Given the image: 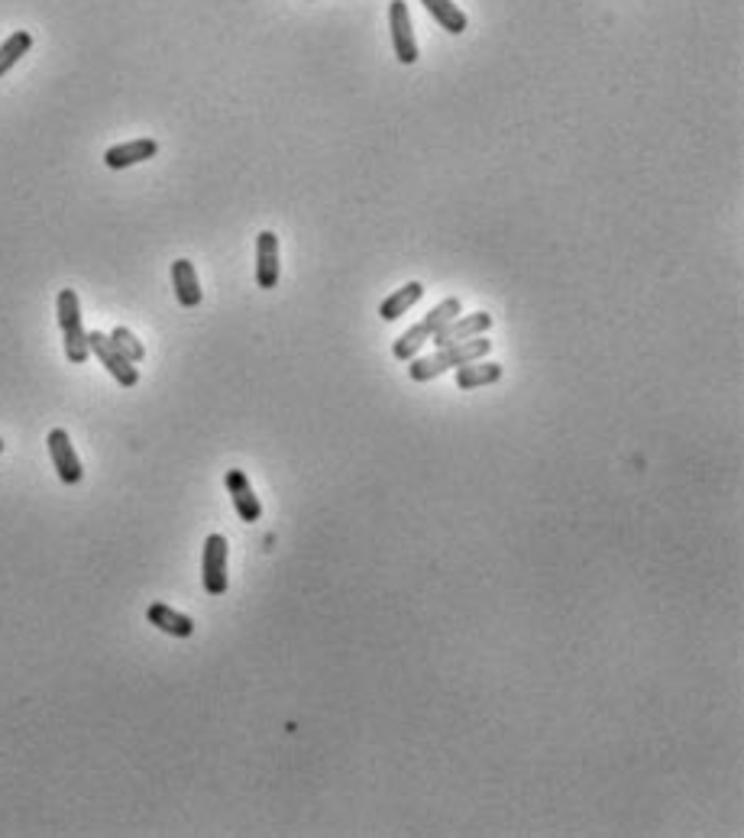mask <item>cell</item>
I'll return each mask as SVG.
<instances>
[{
  "mask_svg": "<svg viewBox=\"0 0 744 838\" xmlns=\"http://www.w3.org/2000/svg\"><path fill=\"white\" fill-rule=\"evenodd\" d=\"M492 350V340L482 337H470L460 343H450V347H440L434 356H411L408 360V376L415 382H431L437 376L450 373V369H460L473 360H486V353Z\"/></svg>",
  "mask_w": 744,
  "mask_h": 838,
  "instance_id": "6da1fadb",
  "label": "cell"
},
{
  "mask_svg": "<svg viewBox=\"0 0 744 838\" xmlns=\"http://www.w3.org/2000/svg\"><path fill=\"white\" fill-rule=\"evenodd\" d=\"M55 311H59V327H62V337H65V356L68 363H88L91 347H88V331L85 324H81V305H78V295L75 288H62L59 301H55Z\"/></svg>",
  "mask_w": 744,
  "mask_h": 838,
  "instance_id": "7a4b0ae2",
  "label": "cell"
},
{
  "mask_svg": "<svg viewBox=\"0 0 744 838\" xmlns=\"http://www.w3.org/2000/svg\"><path fill=\"white\" fill-rule=\"evenodd\" d=\"M88 347H91V353L98 356L101 366L120 382L123 389H133L136 382H140V369H136V363H130L127 356H123V353L114 347V340H110L107 334L91 331V334H88Z\"/></svg>",
  "mask_w": 744,
  "mask_h": 838,
  "instance_id": "3957f363",
  "label": "cell"
},
{
  "mask_svg": "<svg viewBox=\"0 0 744 838\" xmlns=\"http://www.w3.org/2000/svg\"><path fill=\"white\" fill-rule=\"evenodd\" d=\"M227 538L224 534H211L204 541V560H201V576H204V589L208 596H224L227 593Z\"/></svg>",
  "mask_w": 744,
  "mask_h": 838,
  "instance_id": "277c9868",
  "label": "cell"
},
{
  "mask_svg": "<svg viewBox=\"0 0 744 838\" xmlns=\"http://www.w3.org/2000/svg\"><path fill=\"white\" fill-rule=\"evenodd\" d=\"M389 30H392V46H395V59L402 65H415L418 62V39L415 30H411V13L405 0H392L389 4Z\"/></svg>",
  "mask_w": 744,
  "mask_h": 838,
  "instance_id": "5b68a950",
  "label": "cell"
},
{
  "mask_svg": "<svg viewBox=\"0 0 744 838\" xmlns=\"http://www.w3.org/2000/svg\"><path fill=\"white\" fill-rule=\"evenodd\" d=\"M46 444H49L52 466H55V473H59L62 483L65 486H78L81 476H85V470H81V460H78V453L72 447V437H68V431L52 428L49 437H46Z\"/></svg>",
  "mask_w": 744,
  "mask_h": 838,
  "instance_id": "8992f818",
  "label": "cell"
},
{
  "mask_svg": "<svg viewBox=\"0 0 744 838\" xmlns=\"http://www.w3.org/2000/svg\"><path fill=\"white\" fill-rule=\"evenodd\" d=\"M282 276V263H279V237L272 230H263L256 237V285L259 288H275Z\"/></svg>",
  "mask_w": 744,
  "mask_h": 838,
  "instance_id": "52a82bcc",
  "label": "cell"
},
{
  "mask_svg": "<svg viewBox=\"0 0 744 838\" xmlns=\"http://www.w3.org/2000/svg\"><path fill=\"white\" fill-rule=\"evenodd\" d=\"M492 327V314L486 311H476V314H466V318H453L450 324H444L440 331L431 337V343L440 347H450V343H460V340H470V337H482Z\"/></svg>",
  "mask_w": 744,
  "mask_h": 838,
  "instance_id": "ba28073f",
  "label": "cell"
},
{
  "mask_svg": "<svg viewBox=\"0 0 744 838\" xmlns=\"http://www.w3.org/2000/svg\"><path fill=\"white\" fill-rule=\"evenodd\" d=\"M224 483H227V492H230L233 508H237L240 521H246V525H253V521L263 518V502L256 499V492H253V486H250V476H246L243 470H230Z\"/></svg>",
  "mask_w": 744,
  "mask_h": 838,
  "instance_id": "9c48e42d",
  "label": "cell"
},
{
  "mask_svg": "<svg viewBox=\"0 0 744 838\" xmlns=\"http://www.w3.org/2000/svg\"><path fill=\"white\" fill-rule=\"evenodd\" d=\"M159 153V143L143 136V140H130V143H120V146H110L104 153V166L107 169H130V166H140V162L153 159Z\"/></svg>",
  "mask_w": 744,
  "mask_h": 838,
  "instance_id": "30bf717a",
  "label": "cell"
},
{
  "mask_svg": "<svg viewBox=\"0 0 744 838\" xmlns=\"http://www.w3.org/2000/svg\"><path fill=\"white\" fill-rule=\"evenodd\" d=\"M172 288H175V298L182 308H198L201 305V282H198V272L195 266L188 263V259H175L172 263Z\"/></svg>",
  "mask_w": 744,
  "mask_h": 838,
  "instance_id": "8fae6325",
  "label": "cell"
},
{
  "mask_svg": "<svg viewBox=\"0 0 744 838\" xmlns=\"http://www.w3.org/2000/svg\"><path fill=\"white\" fill-rule=\"evenodd\" d=\"M146 618H149V625H156L159 631H165V635H172V638L195 635V622H191L188 615L175 612L172 606H165V602H153V606L146 609Z\"/></svg>",
  "mask_w": 744,
  "mask_h": 838,
  "instance_id": "7c38bea8",
  "label": "cell"
},
{
  "mask_svg": "<svg viewBox=\"0 0 744 838\" xmlns=\"http://www.w3.org/2000/svg\"><path fill=\"white\" fill-rule=\"evenodd\" d=\"M502 363H492V360H473V363H466L457 369V389L463 392H470V389H479V386H492V382H499L502 379Z\"/></svg>",
  "mask_w": 744,
  "mask_h": 838,
  "instance_id": "4fadbf2b",
  "label": "cell"
},
{
  "mask_svg": "<svg viewBox=\"0 0 744 838\" xmlns=\"http://www.w3.org/2000/svg\"><path fill=\"white\" fill-rule=\"evenodd\" d=\"M421 298H424V285L421 282H405L402 288H395V292L379 305L382 321H398L405 311L415 308Z\"/></svg>",
  "mask_w": 744,
  "mask_h": 838,
  "instance_id": "5bb4252c",
  "label": "cell"
},
{
  "mask_svg": "<svg viewBox=\"0 0 744 838\" xmlns=\"http://www.w3.org/2000/svg\"><path fill=\"white\" fill-rule=\"evenodd\" d=\"M424 10L431 13V20H437L440 26H444L447 33L453 36H460L466 33V26H470V20H466V13L453 4V0H421Z\"/></svg>",
  "mask_w": 744,
  "mask_h": 838,
  "instance_id": "9a60e30c",
  "label": "cell"
},
{
  "mask_svg": "<svg viewBox=\"0 0 744 838\" xmlns=\"http://www.w3.org/2000/svg\"><path fill=\"white\" fill-rule=\"evenodd\" d=\"M431 337H434V331H431V327H427L424 321L411 324L408 331L392 343V356H395V360L408 363L411 356H418V353H421V347H424V343L431 340Z\"/></svg>",
  "mask_w": 744,
  "mask_h": 838,
  "instance_id": "2e32d148",
  "label": "cell"
},
{
  "mask_svg": "<svg viewBox=\"0 0 744 838\" xmlns=\"http://www.w3.org/2000/svg\"><path fill=\"white\" fill-rule=\"evenodd\" d=\"M30 49H33V33H26V30L10 33L4 43H0V78H4Z\"/></svg>",
  "mask_w": 744,
  "mask_h": 838,
  "instance_id": "e0dca14e",
  "label": "cell"
},
{
  "mask_svg": "<svg viewBox=\"0 0 744 838\" xmlns=\"http://www.w3.org/2000/svg\"><path fill=\"white\" fill-rule=\"evenodd\" d=\"M110 340H114V347L127 356L130 363H143V356H146V347L140 340H136V334L130 331V327H114L110 331Z\"/></svg>",
  "mask_w": 744,
  "mask_h": 838,
  "instance_id": "ac0fdd59",
  "label": "cell"
},
{
  "mask_svg": "<svg viewBox=\"0 0 744 838\" xmlns=\"http://www.w3.org/2000/svg\"><path fill=\"white\" fill-rule=\"evenodd\" d=\"M0 453H4V441H0Z\"/></svg>",
  "mask_w": 744,
  "mask_h": 838,
  "instance_id": "d6986e66",
  "label": "cell"
}]
</instances>
